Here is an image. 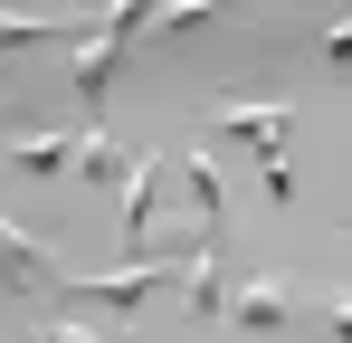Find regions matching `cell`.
Segmentation results:
<instances>
[{"instance_id":"4","label":"cell","mask_w":352,"mask_h":343,"mask_svg":"<svg viewBox=\"0 0 352 343\" xmlns=\"http://www.w3.org/2000/svg\"><path fill=\"white\" fill-rule=\"evenodd\" d=\"M219 134H238L257 163H276V143L295 134V96H257V105H219Z\"/></svg>"},{"instance_id":"7","label":"cell","mask_w":352,"mask_h":343,"mask_svg":"<svg viewBox=\"0 0 352 343\" xmlns=\"http://www.w3.org/2000/svg\"><path fill=\"white\" fill-rule=\"evenodd\" d=\"M67 172H86V181H124V143L105 134V124H76V153H67Z\"/></svg>"},{"instance_id":"1","label":"cell","mask_w":352,"mask_h":343,"mask_svg":"<svg viewBox=\"0 0 352 343\" xmlns=\"http://www.w3.org/2000/svg\"><path fill=\"white\" fill-rule=\"evenodd\" d=\"M295 315H314V324H333V334H352L343 295H314V286H295V277H248V286H219V324H248V334H276V324H295Z\"/></svg>"},{"instance_id":"2","label":"cell","mask_w":352,"mask_h":343,"mask_svg":"<svg viewBox=\"0 0 352 343\" xmlns=\"http://www.w3.org/2000/svg\"><path fill=\"white\" fill-rule=\"evenodd\" d=\"M124 57H133V29H115V19H105L96 39H67V96L86 105V124L105 114V96H115V67H124Z\"/></svg>"},{"instance_id":"8","label":"cell","mask_w":352,"mask_h":343,"mask_svg":"<svg viewBox=\"0 0 352 343\" xmlns=\"http://www.w3.org/2000/svg\"><path fill=\"white\" fill-rule=\"evenodd\" d=\"M48 39H58V48H67L76 29H67V19H29V10H0V67H10V57H19V48H48Z\"/></svg>"},{"instance_id":"9","label":"cell","mask_w":352,"mask_h":343,"mask_svg":"<svg viewBox=\"0 0 352 343\" xmlns=\"http://www.w3.org/2000/svg\"><path fill=\"white\" fill-rule=\"evenodd\" d=\"M219 248H190V315H200V324H219Z\"/></svg>"},{"instance_id":"5","label":"cell","mask_w":352,"mask_h":343,"mask_svg":"<svg viewBox=\"0 0 352 343\" xmlns=\"http://www.w3.org/2000/svg\"><path fill=\"white\" fill-rule=\"evenodd\" d=\"M67 153H76V134H58V124H38V134H10V143H0V163L29 172V181H58Z\"/></svg>"},{"instance_id":"3","label":"cell","mask_w":352,"mask_h":343,"mask_svg":"<svg viewBox=\"0 0 352 343\" xmlns=\"http://www.w3.org/2000/svg\"><path fill=\"white\" fill-rule=\"evenodd\" d=\"M172 267H181V248H162V258H133V267H105V277H76L67 295H76V305H105V315H133V305H143L153 286L172 277Z\"/></svg>"},{"instance_id":"10","label":"cell","mask_w":352,"mask_h":343,"mask_svg":"<svg viewBox=\"0 0 352 343\" xmlns=\"http://www.w3.org/2000/svg\"><path fill=\"white\" fill-rule=\"evenodd\" d=\"M181 181H190L200 220H210V238H219V172H210V153H181Z\"/></svg>"},{"instance_id":"11","label":"cell","mask_w":352,"mask_h":343,"mask_svg":"<svg viewBox=\"0 0 352 343\" xmlns=\"http://www.w3.org/2000/svg\"><path fill=\"white\" fill-rule=\"evenodd\" d=\"M48 343H105V334H96V324H58Z\"/></svg>"},{"instance_id":"6","label":"cell","mask_w":352,"mask_h":343,"mask_svg":"<svg viewBox=\"0 0 352 343\" xmlns=\"http://www.w3.org/2000/svg\"><path fill=\"white\" fill-rule=\"evenodd\" d=\"M0 286H10V295H38V286H48V258H38V238L10 220V210H0Z\"/></svg>"}]
</instances>
